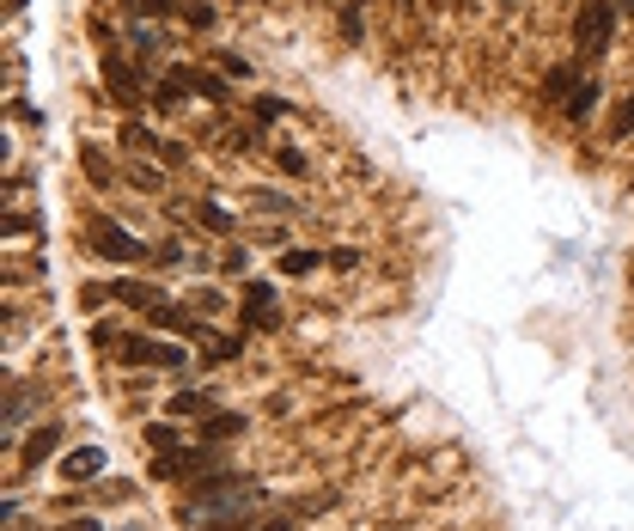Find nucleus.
Instances as JSON below:
<instances>
[{"mask_svg":"<svg viewBox=\"0 0 634 531\" xmlns=\"http://www.w3.org/2000/svg\"><path fill=\"white\" fill-rule=\"evenodd\" d=\"M617 0H580V13H573V49L580 55H610L617 44Z\"/></svg>","mask_w":634,"mask_h":531,"instance_id":"f257e3e1","label":"nucleus"},{"mask_svg":"<svg viewBox=\"0 0 634 531\" xmlns=\"http://www.w3.org/2000/svg\"><path fill=\"white\" fill-rule=\"evenodd\" d=\"M116 360H123V367H140V373H177V367H184V343H159V336H123Z\"/></svg>","mask_w":634,"mask_h":531,"instance_id":"f03ea898","label":"nucleus"},{"mask_svg":"<svg viewBox=\"0 0 634 531\" xmlns=\"http://www.w3.org/2000/svg\"><path fill=\"white\" fill-rule=\"evenodd\" d=\"M86 245H92L98 257H110V263H140V250H147V245H140V238L123 226V220H110V214H92V220H86Z\"/></svg>","mask_w":634,"mask_h":531,"instance_id":"7ed1b4c3","label":"nucleus"},{"mask_svg":"<svg viewBox=\"0 0 634 531\" xmlns=\"http://www.w3.org/2000/svg\"><path fill=\"white\" fill-rule=\"evenodd\" d=\"M153 330H165V336H184V343H208L214 330H208V318L196 312V306H177V299H159L153 312H140Z\"/></svg>","mask_w":634,"mask_h":531,"instance_id":"20e7f679","label":"nucleus"},{"mask_svg":"<svg viewBox=\"0 0 634 531\" xmlns=\"http://www.w3.org/2000/svg\"><path fill=\"white\" fill-rule=\"evenodd\" d=\"M104 86H110L116 104H140V98H147V74H135L116 49H104Z\"/></svg>","mask_w":634,"mask_h":531,"instance_id":"39448f33","label":"nucleus"},{"mask_svg":"<svg viewBox=\"0 0 634 531\" xmlns=\"http://www.w3.org/2000/svg\"><path fill=\"white\" fill-rule=\"evenodd\" d=\"M171 422H208V416H214L220 409V397L208 385H184V391H171Z\"/></svg>","mask_w":634,"mask_h":531,"instance_id":"423d86ee","label":"nucleus"},{"mask_svg":"<svg viewBox=\"0 0 634 531\" xmlns=\"http://www.w3.org/2000/svg\"><path fill=\"white\" fill-rule=\"evenodd\" d=\"M62 453V422H37L32 434H25V446H18V465L25 470H43V458Z\"/></svg>","mask_w":634,"mask_h":531,"instance_id":"0eeeda50","label":"nucleus"},{"mask_svg":"<svg viewBox=\"0 0 634 531\" xmlns=\"http://www.w3.org/2000/svg\"><path fill=\"white\" fill-rule=\"evenodd\" d=\"M245 428H250L245 409H214L208 422H196V440L201 446H226V440H245Z\"/></svg>","mask_w":634,"mask_h":531,"instance_id":"6e6552de","label":"nucleus"},{"mask_svg":"<svg viewBox=\"0 0 634 531\" xmlns=\"http://www.w3.org/2000/svg\"><path fill=\"white\" fill-rule=\"evenodd\" d=\"M580 79H586V74H580V62H556L549 74H543V86H537V92H543V104H568Z\"/></svg>","mask_w":634,"mask_h":531,"instance_id":"1a4fd4ad","label":"nucleus"},{"mask_svg":"<svg viewBox=\"0 0 634 531\" xmlns=\"http://www.w3.org/2000/svg\"><path fill=\"white\" fill-rule=\"evenodd\" d=\"M245 324L275 330V287L269 282H245Z\"/></svg>","mask_w":634,"mask_h":531,"instance_id":"9d476101","label":"nucleus"},{"mask_svg":"<svg viewBox=\"0 0 634 531\" xmlns=\"http://www.w3.org/2000/svg\"><path fill=\"white\" fill-rule=\"evenodd\" d=\"M62 477L67 483H92V477H104V446H74V453L62 458Z\"/></svg>","mask_w":634,"mask_h":531,"instance_id":"9b49d317","label":"nucleus"},{"mask_svg":"<svg viewBox=\"0 0 634 531\" xmlns=\"http://www.w3.org/2000/svg\"><path fill=\"white\" fill-rule=\"evenodd\" d=\"M598 98H604L598 79H580V86H573V98L561 104V116H568L573 128H586V123H592V110H598Z\"/></svg>","mask_w":634,"mask_h":531,"instance_id":"f8f14e48","label":"nucleus"},{"mask_svg":"<svg viewBox=\"0 0 634 531\" xmlns=\"http://www.w3.org/2000/svg\"><path fill=\"white\" fill-rule=\"evenodd\" d=\"M116 299L135 306V312H153L159 299H165V287H159V282H116Z\"/></svg>","mask_w":634,"mask_h":531,"instance_id":"ddd939ff","label":"nucleus"},{"mask_svg":"<svg viewBox=\"0 0 634 531\" xmlns=\"http://www.w3.org/2000/svg\"><path fill=\"white\" fill-rule=\"evenodd\" d=\"M140 440H147L153 453H184V434H177L171 422H147V428H140Z\"/></svg>","mask_w":634,"mask_h":531,"instance_id":"4468645a","label":"nucleus"},{"mask_svg":"<svg viewBox=\"0 0 634 531\" xmlns=\"http://www.w3.org/2000/svg\"><path fill=\"white\" fill-rule=\"evenodd\" d=\"M189 86H196L201 98H214V104H233V86L220 74H201V67H189Z\"/></svg>","mask_w":634,"mask_h":531,"instance_id":"2eb2a0df","label":"nucleus"},{"mask_svg":"<svg viewBox=\"0 0 634 531\" xmlns=\"http://www.w3.org/2000/svg\"><path fill=\"white\" fill-rule=\"evenodd\" d=\"M330 257H318V250H281V275H311V269H324Z\"/></svg>","mask_w":634,"mask_h":531,"instance_id":"dca6fc26","label":"nucleus"},{"mask_svg":"<svg viewBox=\"0 0 634 531\" xmlns=\"http://www.w3.org/2000/svg\"><path fill=\"white\" fill-rule=\"evenodd\" d=\"M196 220H201V226H208V233H238V220L226 214V208H220V202H196Z\"/></svg>","mask_w":634,"mask_h":531,"instance_id":"f3484780","label":"nucleus"},{"mask_svg":"<svg viewBox=\"0 0 634 531\" xmlns=\"http://www.w3.org/2000/svg\"><path fill=\"white\" fill-rule=\"evenodd\" d=\"M110 299H116V287H110V282H86V287H79V312L92 318V312H104Z\"/></svg>","mask_w":634,"mask_h":531,"instance_id":"a211bd4d","label":"nucleus"},{"mask_svg":"<svg viewBox=\"0 0 634 531\" xmlns=\"http://www.w3.org/2000/svg\"><path fill=\"white\" fill-rule=\"evenodd\" d=\"M123 147L128 153H159V135L147 123H123Z\"/></svg>","mask_w":634,"mask_h":531,"instance_id":"6ab92c4d","label":"nucleus"},{"mask_svg":"<svg viewBox=\"0 0 634 531\" xmlns=\"http://www.w3.org/2000/svg\"><path fill=\"white\" fill-rule=\"evenodd\" d=\"M250 202H257V208H263V214H294V196H281V189H250Z\"/></svg>","mask_w":634,"mask_h":531,"instance_id":"aec40b11","label":"nucleus"},{"mask_svg":"<svg viewBox=\"0 0 634 531\" xmlns=\"http://www.w3.org/2000/svg\"><path fill=\"white\" fill-rule=\"evenodd\" d=\"M634 135V92L622 98V110H617V123H610V141H629Z\"/></svg>","mask_w":634,"mask_h":531,"instance_id":"412c9836","label":"nucleus"},{"mask_svg":"<svg viewBox=\"0 0 634 531\" xmlns=\"http://www.w3.org/2000/svg\"><path fill=\"white\" fill-rule=\"evenodd\" d=\"M275 165L287 177H306V153H299V147H275Z\"/></svg>","mask_w":634,"mask_h":531,"instance_id":"4be33fe9","label":"nucleus"},{"mask_svg":"<svg viewBox=\"0 0 634 531\" xmlns=\"http://www.w3.org/2000/svg\"><path fill=\"white\" fill-rule=\"evenodd\" d=\"M79 165H86V177L110 184V165H104V153H98V147H79Z\"/></svg>","mask_w":634,"mask_h":531,"instance_id":"5701e85b","label":"nucleus"},{"mask_svg":"<svg viewBox=\"0 0 634 531\" xmlns=\"http://www.w3.org/2000/svg\"><path fill=\"white\" fill-rule=\"evenodd\" d=\"M128 177H135V184H147V189H159V184H165V177H159V165H147V153H135Z\"/></svg>","mask_w":634,"mask_h":531,"instance_id":"b1692460","label":"nucleus"},{"mask_svg":"<svg viewBox=\"0 0 634 531\" xmlns=\"http://www.w3.org/2000/svg\"><path fill=\"white\" fill-rule=\"evenodd\" d=\"M245 355V343H233V336H208V360H238Z\"/></svg>","mask_w":634,"mask_h":531,"instance_id":"393cba45","label":"nucleus"},{"mask_svg":"<svg viewBox=\"0 0 634 531\" xmlns=\"http://www.w3.org/2000/svg\"><path fill=\"white\" fill-rule=\"evenodd\" d=\"M287 98H257V123H275V116H287Z\"/></svg>","mask_w":634,"mask_h":531,"instance_id":"a878e982","label":"nucleus"},{"mask_svg":"<svg viewBox=\"0 0 634 531\" xmlns=\"http://www.w3.org/2000/svg\"><path fill=\"white\" fill-rule=\"evenodd\" d=\"M25 233H43V220H32V214H7V238H25Z\"/></svg>","mask_w":634,"mask_h":531,"instance_id":"bb28decb","label":"nucleus"},{"mask_svg":"<svg viewBox=\"0 0 634 531\" xmlns=\"http://www.w3.org/2000/svg\"><path fill=\"white\" fill-rule=\"evenodd\" d=\"M294 507H287V514H275V519H263V526H233V531H294Z\"/></svg>","mask_w":634,"mask_h":531,"instance_id":"cd10ccee","label":"nucleus"},{"mask_svg":"<svg viewBox=\"0 0 634 531\" xmlns=\"http://www.w3.org/2000/svg\"><path fill=\"white\" fill-rule=\"evenodd\" d=\"M220 67H226V74H238V79H250V62L238 55V49H220Z\"/></svg>","mask_w":634,"mask_h":531,"instance_id":"c85d7f7f","label":"nucleus"},{"mask_svg":"<svg viewBox=\"0 0 634 531\" xmlns=\"http://www.w3.org/2000/svg\"><path fill=\"white\" fill-rule=\"evenodd\" d=\"M184 18L196 25V32H208V25H214V7H201V0H196V7H184Z\"/></svg>","mask_w":634,"mask_h":531,"instance_id":"c756f323","label":"nucleus"},{"mask_svg":"<svg viewBox=\"0 0 634 531\" xmlns=\"http://www.w3.org/2000/svg\"><path fill=\"white\" fill-rule=\"evenodd\" d=\"M220 306H226V299H220L214 287H196V312H201V318H208V312H220Z\"/></svg>","mask_w":634,"mask_h":531,"instance_id":"7c9ffc66","label":"nucleus"},{"mask_svg":"<svg viewBox=\"0 0 634 531\" xmlns=\"http://www.w3.org/2000/svg\"><path fill=\"white\" fill-rule=\"evenodd\" d=\"M324 257H330V269H355L360 263V250H324Z\"/></svg>","mask_w":634,"mask_h":531,"instance_id":"2f4dec72","label":"nucleus"},{"mask_svg":"<svg viewBox=\"0 0 634 531\" xmlns=\"http://www.w3.org/2000/svg\"><path fill=\"white\" fill-rule=\"evenodd\" d=\"M62 531H98V519H74V526H62Z\"/></svg>","mask_w":634,"mask_h":531,"instance_id":"473e14b6","label":"nucleus"},{"mask_svg":"<svg viewBox=\"0 0 634 531\" xmlns=\"http://www.w3.org/2000/svg\"><path fill=\"white\" fill-rule=\"evenodd\" d=\"M128 531H147V526H128Z\"/></svg>","mask_w":634,"mask_h":531,"instance_id":"72a5a7b5","label":"nucleus"},{"mask_svg":"<svg viewBox=\"0 0 634 531\" xmlns=\"http://www.w3.org/2000/svg\"><path fill=\"white\" fill-rule=\"evenodd\" d=\"M629 7H634V0H629Z\"/></svg>","mask_w":634,"mask_h":531,"instance_id":"f704fd0d","label":"nucleus"}]
</instances>
